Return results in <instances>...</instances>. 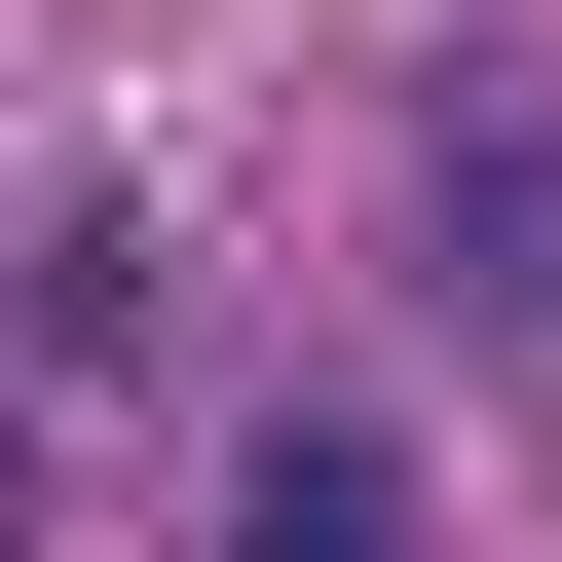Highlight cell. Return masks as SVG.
Segmentation results:
<instances>
[{"mask_svg":"<svg viewBox=\"0 0 562 562\" xmlns=\"http://www.w3.org/2000/svg\"><path fill=\"white\" fill-rule=\"evenodd\" d=\"M225 562H413V450H375V413H262V450H225Z\"/></svg>","mask_w":562,"mask_h":562,"instance_id":"obj_1","label":"cell"},{"mask_svg":"<svg viewBox=\"0 0 562 562\" xmlns=\"http://www.w3.org/2000/svg\"><path fill=\"white\" fill-rule=\"evenodd\" d=\"M0 525H38V487H0Z\"/></svg>","mask_w":562,"mask_h":562,"instance_id":"obj_2","label":"cell"}]
</instances>
